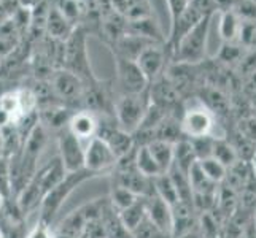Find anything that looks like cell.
Returning <instances> with one entry per match:
<instances>
[{"label":"cell","mask_w":256,"mask_h":238,"mask_svg":"<svg viewBox=\"0 0 256 238\" xmlns=\"http://www.w3.org/2000/svg\"><path fill=\"white\" fill-rule=\"evenodd\" d=\"M38 111V119L40 124L46 130H64L68 126V121L72 118L74 111L64 107V105H52V107L37 110Z\"/></svg>","instance_id":"cell-15"},{"label":"cell","mask_w":256,"mask_h":238,"mask_svg":"<svg viewBox=\"0 0 256 238\" xmlns=\"http://www.w3.org/2000/svg\"><path fill=\"white\" fill-rule=\"evenodd\" d=\"M237 43H239L242 48L256 46V22H242Z\"/></svg>","instance_id":"cell-32"},{"label":"cell","mask_w":256,"mask_h":238,"mask_svg":"<svg viewBox=\"0 0 256 238\" xmlns=\"http://www.w3.org/2000/svg\"><path fill=\"white\" fill-rule=\"evenodd\" d=\"M4 145H5V138H4L2 126H0V156H4Z\"/></svg>","instance_id":"cell-39"},{"label":"cell","mask_w":256,"mask_h":238,"mask_svg":"<svg viewBox=\"0 0 256 238\" xmlns=\"http://www.w3.org/2000/svg\"><path fill=\"white\" fill-rule=\"evenodd\" d=\"M146 216L145 211V199H137L134 204L129 205L128 208L118 211V218L120 223L122 224V227L130 234L134 229L144 221Z\"/></svg>","instance_id":"cell-18"},{"label":"cell","mask_w":256,"mask_h":238,"mask_svg":"<svg viewBox=\"0 0 256 238\" xmlns=\"http://www.w3.org/2000/svg\"><path fill=\"white\" fill-rule=\"evenodd\" d=\"M182 134L184 138H200L212 135L215 127V116L204 103L198 102L196 105L184 108L180 119ZM214 137V135H212Z\"/></svg>","instance_id":"cell-6"},{"label":"cell","mask_w":256,"mask_h":238,"mask_svg":"<svg viewBox=\"0 0 256 238\" xmlns=\"http://www.w3.org/2000/svg\"><path fill=\"white\" fill-rule=\"evenodd\" d=\"M67 130L76 137L82 143L91 142L92 138L97 137V132H99V118L97 114H94L90 110H76L74 111L72 118L68 121Z\"/></svg>","instance_id":"cell-12"},{"label":"cell","mask_w":256,"mask_h":238,"mask_svg":"<svg viewBox=\"0 0 256 238\" xmlns=\"http://www.w3.org/2000/svg\"><path fill=\"white\" fill-rule=\"evenodd\" d=\"M92 176H94L92 173H90L84 169L78 172H72V173H66L64 178L43 197L42 204L38 207V221L51 226L56 215L66 204V200L70 197V194L80 186V184L91 180Z\"/></svg>","instance_id":"cell-1"},{"label":"cell","mask_w":256,"mask_h":238,"mask_svg":"<svg viewBox=\"0 0 256 238\" xmlns=\"http://www.w3.org/2000/svg\"><path fill=\"white\" fill-rule=\"evenodd\" d=\"M153 191H154V194L158 197H161L170 207L180 200L178 199V192H176L174 183L170 180V176L167 173H162L160 176H156V178H153Z\"/></svg>","instance_id":"cell-24"},{"label":"cell","mask_w":256,"mask_h":238,"mask_svg":"<svg viewBox=\"0 0 256 238\" xmlns=\"http://www.w3.org/2000/svg\"><path fill=\"white\" fill-rule=\"evenodd\" d=\"M240 25H242V21L237 17V14L232 10L220 13L218 33H220V37H222L223 43H237Z\"/></svg>","instance_id":"cell-17"},{"label":"cell","mask_w":256,"mask_h":238,"mask_svg":"<svg viewBox=\"0 0 256 238\" xmlns=\"http://www.w3.org/2000/svg\"><path fill=\"white\" fill-rule=\"evenodd\" d=\"M8 89H5V86H4V81H2V79H0V97H2L5 92H6Z\"/></svg>","instance_id":"cell-41"},{"label":"cell","mask_w":256,"mask_h":238,"mask_svg":"<svg viewBox=\"0 0 256 238\" xmlns=\"http://www.w3.org/2000/svg\"><path fill=\"white\" fill-rule=\"evenodd\" d=\"M252 223H253L254 232H256V207H254V213H253V216H252Z\"/></svg>","instance_id":"cell-42"},{"label":"cell","mask_w":256,"mask_h":238,"mask_svg":"<svg viewBox=\"0 0 256 238\" xmlns=\"http://www.w3.org/2000/svg\"><path fill=\"white\" fill-rule=\"evenodd\" d=\"M116 76L121 94H142L148 91V79L136 60L116 57Z\"/></svg>","instance_id":"cell-9"},{"label":"cell","mask_w":256,"mask_h":238,"mask_svg":"<svg viewBox=\"0 0 256 238\" xmlns=\"http://www.w3.org/2000/svg\"><path fill=\"white\" fill-rule=\"evenodd\" d=\"M216 137H200V138H192L191 145L194 149V154H196V159L200 161V159H207L212 157V151H214V142Z\"/></svg>","instance_id":"cell-30"},{"label":"cell","mask_w":256,"mask_h":238,"mask_svg":"<svg viewBox=\"0 0 256 238\" xmlns=\"http://www.w3.org/2000/svg\"><path fill=\"white\" fill-rule=\"evenodd\" d=\"M0 196L4 197V200L14 199L10 159L4 156H0Z\"/></svg>","instance_id":"cell-27"},{"label":"cell","mask_w":256,"mask_h":238,"mask_svg":"<svg viewBox=\"0 0 256 238\" xmlns=\"http://www.w3.org/2000/svg\"><path fill=\"white\" fill-rule=\"evenodd\" d=\"M128 32L138 35V37L146 38L153 43H166V37L162 35L160 24L156 22L153 16L142 17V19L136 21H128Z\"/></svg>","instance_id":"cell-16"},{"label":"cell","mask_w":256,"mask_h":238,"mask_svg":"<svg viewBox=\"0 0 256 238\" xmlns=\"http://www.w3.org/2000/svg\"><path fill=\"white\" fill-rule=\"evenodd\" d=\"M190 5L202 16H214L216 13L215 0H190Z\"/></svg>","instance_id":"cell-35"},{"label":"cell","mask_w":256,"mask_h":238,"mask_svg":"<svg viewBox=\"0 0 256 238\" xmlns=\"http://www.w3.org/2000/svg\"><path fill=\"white\" fill-rule=\"evenodd\" d=\"M84 146L67 129L60 130L58 137V157L67 173L84 169Z\"/></svg>","instance_id":"cell-8"},{"label":"cell","mask_w":256,"mask_h":238,"mask_svg":"<svg viewBox=\"0 0 256 238\" xmlns=\"http://www.w3.org/2000/svg\"><path fill=\"white\" fill-rule=\"evenodd\" d=\"M214 16H206L178 41L176 48L172 51L174 60L176 64L196 65L207 57V41L210 21Z\"/></svg>","instance_id":"cell-2"},{"label":"cell","mask_w":256,"mask_h":238,"mask_svg":"<svg viewBox=\"0 0 256 238\" xmlns=\"http://www.w3.org/2000/svg\"><path fill=\"white\" fill-rule=\"evenodd\" d=\"M137 199H140V197L134 196V194L129 192L128 189L120 188V186H114V184H112L108 202H110V205L114 208V211H116V213H118V211H121V210L128 208L129 205H132Z\"/></svg>","instance_id":"cell-26"},{"label":"cell","mask_w":256,"mask_h":238,"mask_svg":"<svg viewBox=\"0 0 256 238\" xmlns=\"http://www.w3.org/2000/svg\"><path fill=\"white\" fill-rule=\"evenodd\" d=\"M220 60L229 64L232 60H242L244 59V48L239 43H223L222 49L218 52Z\"/></svg>","instance_id":"cell-31"},{"label":"cell","mask_w":256,"mask_h":238,"mask_svg":"<svg viewBox=\"0 0 256 238\" xmlns=\"http://www.w3.org/2000/svg\"><path fill=\"white\" fill-rule=\"evenodd\" d=\"M166 43H152L136 59L138 68L142 70L148 83H153L160 76H162L166 68Z\"/></svg>","instance_id":"cell-10"},{"label":"cell","mask_w":256,"mask_h":238,"mask_svg":"<svg viewBox=\"0 0 256 238\" xmlns=\"http://www.w3.org/2000/svg\"><path fill=\"white\" fill-rule=\"evenodd\" d=\"M136 167L140 173L145 175L146 178H152V180L164 173L161 170V167L158 165V162L154 161L153 154L150 153L146 145L136 148Z\"/></svg>","instance_id":"cell-20"},{"label":"cell","mask_w":256,"mask_h":238,"mask_svg":"<svg viewBox=\"0 0 256 238\" xmlns=\"http://www.w3.org/2000/svg\"><path fill=\"white\" fill-rule=\"evenodd\" d=\"M166 3H167V8H169L170 22H174L176 17L184 11V8L190 3V0H166Z\"/></svg>","instance_id":"cell-36"},{"label":"cell","mask_w":256,"mask_h":238,"mask_svg":"<svg viewBox=\"0 0 256 238\" xmlns=\"http://www.w3.org/2000/svg\"><path fill=\"white\" fill-rule=\"evenodd\" d=\"M24 238H56V237H54V229L51 226L37 221L30 231L26 234Z\"/></svg>","instance_id":"cell-34"},{"label":"cell","mask_w":256,"mask_h":238,"mask_svg":"<svg viewBox=\"0 0 256 238\" xmlns=\"http://www.w3.org/2000/svg\"><path fill=\"white\" fill-rule=\"evenodd\" d=\"M150 107L148 91L142 94H121L113 103V118L116 126L134 135L142 124Z\"/></svg>","instance_id":"cell-3"},{"label":"cell","mask_w":256,"mask_h":238,"mask_svg":"<svg viewBox=\"0 0 256 238\" xmlns=\"http://www.w3.org/2000/svg\"><path fill=\"white\" fill-rule=\"evenodd\" d=\"M236 3V0H215L216 13H223L228 10H232V6Z\"/></svg>","instance_id":"cell-37"},{"label":"cell","mask_w":256,"mask_h":238,"mask_svg":"<svg viewBox=\"0 0 256 238\" xmlns=\"http://www.w3.org/2000/svg\"><path fill=\"white\" fill-rule=\"evenodd\" d=\"M118 162V156L113 149L104 142L102 138L96 137L84 146V170L92 173L94 176L113 172L114 165Z\"/></svg>","instance_id":"cell-7"},{"label":"cell","mask_w":256,"mask_h":238,"mask_svg":"<svg viewBox=\"0 0 256 238\" xmlns=\"http://www.w3.org/2000/svg\"><path fill=\"white\" fill-rule=\"evenodd\" d=\"M0 238H6L5 232H4V229H0Z\"/></svg>","instance_id":"cell-43"},{"label":"cell","mask_w":256,"mask_h":238,"mask_svg":"<svg viewBox=\"0 0 256 238\" xmlns=\"http://www.w3.org/2000/svg\"><path fill=\"white\" fill-rule=\"evenodd\" d=\"M232 11L242 22H256V2L254 0H236Z\"/></svg>","instance_id":"cell-29"},{"label":"cell","mask_w":256,"mask_h":238,"mask_svg":"<svg viewBox=\"0 0 256 238\" xmlns=\"http://www.w3.org/2000/svg\"><path fill=\"white\" fill-rule=\"evenodd\" d=\"M198 162H199V167L202 169V172L206 173V176L208 180H212L215 184H222L224 181L228 169L222 162H218L215 157L200 159V161H198Z\"/></svg>","instance_id":"cell-25"},{"label":"cell","mask_w":256,"mask_h":238,"mask_svg":"<svg viewBox=\"0 0 256 238\" xmlns=\"http://www.w3.org/2000/svg\"><path fill=\"white\" fill-rule=\"evenodd\" d=\"M176 238H204V235H202V232L199 231V227H198V229H194V231H190V232L183 234V235L176 237Z\"/></svg>","instance_id":"cell-38"},{"label":"cell","mask_w":256,"mask_h":238,"mask_svg":"<svg viewBox=\"0 0 256 238\" xmlns=\"http://www.w3.org/2000/svg\"><path fill=\"white\" fill-rule=\"evenodd\" d=\"M188 178L191 184V191L192 194H216L220 184H215L212 180H208L206 173L202 172L199 167V162L196 161L188 172Z\"/></svg>","instance_id":"cell-21"},{"label":"cell","mask_w":256,"mask_h":238,"mask_svg":"<svg viewBox=\"0 0 256 238\" xmlns=\"http://www.w3.org/2000/svg\"><path fill=\"white\" fill-rule=\"evenodd\" d=\"M146 146L150 149V153L153 154L158 165L161 167V170L166 173L174 162V143L162 142V140H153Z\"/></svg>","instance_id":"cell-22"},{"label":"cell","mask_w":256,"mask_h":238,"mask_svg":"<svg viewBox=\"0 0 256 238\" xmlns=\"http://www.w3.org/2000/svg\"><path fill=\"white\" fill-rule=\"evenodd\" d=\"M254 116H256V114H254Z\"/></svg>","instance_id":"cell-45"},{"label":"cell","mask_w":256,"mask_h":238,"mask_svg":"<svg viewBox=\"0 0 256 238\" xmlns=\"http://www.w3.org/2000/svg\"><path fill=\"white\" fill-rule=\"evenodd\" d=\"M62 68L70 70L72 73L78 75L86 86L96 83V78L92 75V70L88 60L86 52V35L82 29H75L72 35L64 41V59Z\"/></svg>","instance_id":"cell-4"},{"label":"cell","mask_w":256,"mask_h":238,"mask_svg":"<svg viewBox=\"0 0 256 238\" xmlns=\"http://www.w3.org/2000/svg\"><path fill=\"white\" fill-rule=\"evenodd\" d=\"M237 134L256 143V116H245L237 124Z\"/></svg>","instance_id":"cell-33"},{"label":"cell","mask_w":256,"mask_h":238,"mask_svg":"<svg viewBox=\"0 0 256 238\" xmlns=\"http://www.w3.org/2000/svg\"><path fill=\"white\" fill-rule=\"evenodd\" d=\"M250 167H252V173H253L254 180H256V154L252 157V161H250Z\"/></svg>","instance_id":"cell-40"},{"label":"cell","mask_w":256,"mask_h":238,"mask_svg":"<svg viewBox=\"0 0 256 238\" xmlns=\"http://www.w3.org/2000/svg\"><path fill=\"white\" fill-rule=\"evenodd\" d=\"M130 237L132 238H172L170 234L164 232L162 229H160L154 223L150 221L146 216L144 221L130 232Z\"/></svg>","instance_id":"cell-28"},{"label":"cell","mask_w":256,"mask_h":238,"mask_svg":"<svg viewBox=\"0 0 256 238\" xmlns=\"http://www.w3.org/2000/svg\"><path fill=\"white\" fill-rule=\"evenodd\" d=\"M145 211L150 221L162 229L164 232L172 235V207L167 202H164L153 192L152 196L145 199Z\"/></svg>","instance_id":"cell-13"},{"label":"cell","mask_w":256,"mask_h":238,"mask_svg":"<svg viewBox=\"0 0 256 238\" xmlns=\"http://www.w3.org/2000/svg\"><path fill=\"white\" fill-rule=\"evenodd\" d=\"M48 81L60 105L72 110V107L83 103L86 83L78 75L66 68H58L52 72Z\"/></svg>","instance_id":"cell-5"},{"label":"cell","mask_w":256,"mask_h":238,"mask_svg":"<svg viewBox=\"0 0 256 238\" xmlns=\"http://www.w3.org/2000/svg\"><path fill=\"white\" fill-rule=\"evenodd\" d=\"M212 157H215L218 162H222L226 169H229V167H232L236 162L240 161L239 156H237L236 148L232 146V143H229L228 140H224V138H215Z\"/></svg>","instance_id":"cell-23"},{"label":"cell","mask_w":256,"mask_h":238,"mask_svg":"<svg viewBox=\"0 0 256 238\" xmlns=\"http://www.w3.org/2000/svg\"><path fill=\"white\" fill-rule=\"evenodd\" d=\"M75 29H76L75 25L58 10L54 3H52L50 6L46 24H45V30L48 33V37L56 41H66Z\"/></svg>","instance_id":"cell-14"},{"label":"cell","mask_w":256,"mask_h":238,"mask_svg":"<svg viewBox=\"0 0 256 238\" xmlns=\"http://www.w3.org/2000/svg\"><path fill=\"white\" fill-rule=\"evenodd\" d=\"M97 137L102 138L104 142L113 149V153L118 156V159L126 156L128 153H130L132 149L136 148L134 137L128 134V132L121 130L116 126V122H114V118L112 122L99 121V132H97Z\"/></svg>","instance_id":"cell-11"},{"label":"cell","mask_w":256,"mask_h":238,"mask_svg":"<svg viewBox=\"0 0 256 238\" xmlns=\"http://www.w3.org/2000/svg\"><path fill=\"white\" fill-rule=\"evenodd\" d=\"M4 202H5V200H4V197L0 196V210H2V207H4Z\"/></svg>","instance_id":"cell-44"},{"label":"cell","mask_w":256,"mask_h":238,"mask_svg":"<svg viewBox=\"0 0 256 238\" xmlns=\"http://www.w3.org/2000/svg\"><path fill=\"white\" fill-rule=\"evenodd\" d=\"M196 154H194V149L191 145L190 138H182L176 143H174V162L176 169H180L183 172H190L191 165L196 162Z\"/></svg>","instance_id":"cell-19"}]
</instances>
